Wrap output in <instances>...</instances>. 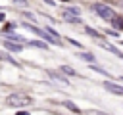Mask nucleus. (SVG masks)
<instances>
[{
	"instance_id": "4468645a",
	"label": "nucleus",
	"mask_w": 123,
	"mask_h": 115,
	"mask_svg": "<svg viewBox=\"0 0 123 115\" xmlns=\"http://www.w3.org/2000/svg\"><path fill=\"white\" fill-rule=\"evenodd\" d=\"M2 19H4V15H2V13H0V21H2Z\"/></svg>"
},
{
	"instance_id": "f03ea898",
	"label": "nucleus",
	"mask_w": 123,
	"mask_h": 115,
	"mask_svg": "<svg viewBox=\"0 0 123 115\" xmlns=\"http://www.w3.org/2000/svg\"><path fill=\"white\" fill-rule=\"evenodd\" d=\"M94 12L100 15V17H104V19H113L115 17V12L110 8V6H106V4H94Z\"/></svg>"
},
{
	"instance_id": "f257e3e1",
	"label": "nucleus",
	"mask_w": 123,
	"mask_h": 115,
	"mask_svg": "<svg viewBox=\"0 0 123 115\" xmlns=\"http://www.w3.org/2000/svg\"><path fill=\"white\" fill-rule=\"evenodd\" d=\"M31 102L33 100L29 96H25V94H10L6 98V104L10 107H27V105H31Z\"/></svg>"
},
{
	"instance_id": "423d86ee",
	"label": "nucleus",
	"mask_w": 123,
	"mask_h": 115,
	"mask_svg": "<svg viewBox=\"0 0 123 115\" xmlns=\"http://www.w3.org/2000/svg\"><path fill=\"white\" fill-rule=\"evenodd\" d=\"M6 38H8V40H15V42H19V44L23 42V38H21V36H17V34H10V33L6 34Z\"/></svg>"
},
{
	"instance_id": "9d476101",
	"label": "nucleus",
	"mask_w": 123,
	"mask_h": 115,
	"mask_svg": "<svg viewBox=\"0 0 123 115\" xmlns=\"http://www.w3.org/2000/svg\"><path fill=\"white\" fill-rule=\"evenodd\" d=\"M86 33H88L90 36H100V34H98V31H94L92 27H86Z\"/></svg>"
},
{
	"instance_id": "1a4fd4ad",
	"label": "nucleus",
	"mask_w": 123,
	"mask_h": 115,
	"mask_svg": "<svg viewBox=\"0 0 123 115\" xmlns=\"http://www.w3.org/2000/svg\"><path fill=\"white\" fill-rule=\"evenodd\" d=\"M31 46H37V48H44V50H46V44H44V42H38V40H33Z\"/></svg>"
},
{
	"instance_id": "9b49d317",
	"label": "nucleus",
	"mask_w": 123,
	"mask_h": 115,
	"mask_svg": "<svg viewBox=\"0 0 123 115\" xmlns=\"http://www.w3.org/2000/svg\"><path fill=\"white\" fill-rule=\"evenodd\" d=\"M62 69H63V71H65L67 75H75V71H73L71 67H67V65H62Z\"/></svg>"
},
{
	"instance_id": "ddd939ff",
	"label": "nucleus",
	"mask_w": 123,
	"mask_h": 115,
	"mask_svg": "<svg viewBox=\"0 0 123 115\" xmlns=\"http://www.w3.org/2000/svg\"><path fill=\"white\" fill-rule=\"evenodd\" d=\"M92 115H106V113H100V111H92Z\"/></svg>"
},
{
	"instance_id": "20e7f679",
	"label": "nucleus",
	"mask_w": 123,
	"mask_h": 115,
	"mask_svg": "<svg viewBox=\"0 0 123 115\" xmlns=\"http://www.w3.org/2000/svg\"><path fill=\"white\" fill-rule=\"evenodd\" d=\"M4 44H6V48H8V50H12V52H21V44H19V42L15 44V42H10V40H6Z\"/></svg>"
},
{
	"instance_id": "7ed1b4c3",
	"label": "nucleus",
	"mask_w": 123,
	"mask_h": 115,
	"mask_svg": "<svg viewBox=\"0 0 123 115\" xmlns=\"http://www.w3.org/2000/svg\"><path fill=\"white\" fill-rule=\"evenodd\" d=\"M104 88L106 90H110V92H113V94H119V96H123V86H119V84H115V82H104Z\"/></svg>"
},
{
	"instance_id": "39448f33",
	"label": "nucleus",
	"mask_w": 123,
	"mask_h": 115,
	"mask_svg": "<svg viewBox=\"0 0 123 115\" xmlns=\"http://www.w3.org/2000/svg\"><path fill=\"white\" fill-rule=\"evenodd\" d=\"M111 23H113L115 27H119V29H123V17H117V15H115V17L111 19Z\"/></svg>"
},
{
	"instance_id": "f8f14e48",
	"label": "nucleus",
	"mask_w": 123,
	"mask_h": 115,
	"mask_svg": "<svg viewBox=\"0 0 123 115\" xmlns=\"http://www.w3.org/2000/svg\"><path fill=\"white\" fill-rule=\"evenodd\" d=\"M15 2H17L19 6H23V4H25V0H15Z\"/></svg>"
},
{
	"instance_id": "0eeeda50",
	"label": "nucleus",
	"mask_w": 123,
	"mask_h": 115,
	"mask_svg": "<svg viewBox=\"0 0 123 115\" xmlns=\"http://www.w3.org/2000/svg\"><path fill=\"white\" fill-rule=\"evenodd\" d=\"M106 48H108V50H110V52H111V54H115V56H119V58H123V54H121V52H119V50H115V48H113V46H111V44H106Z\"/></svg>"
},
{
	"instance_id": "6e6552de",
	"label": "nucleus",
	"mask_w": 123,
	"mask_h": 115,
	"mask_svg": "<svg viewBox=\"0 0 123 115\" xmlns=\"http://www.w3.org/2000/svg\"><path fill=\"white\" fill-rule=\"evenodd\" d=\"M63 105H65V107H69L73 113H79V107H77V105H73L71 102H63Z\"/></svg>"
}]
</instances>
